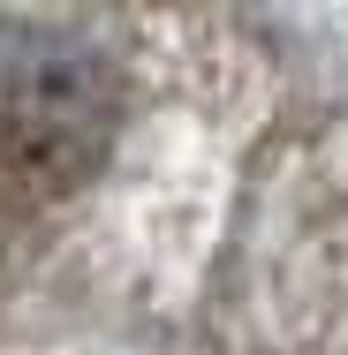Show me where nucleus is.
Wrapping results in <instances>:
<instances>
[{
  "instance_id": "f257e3e1",
  "label": "nucleus",
  "mask_w": 348,
  "mask_h": 355,
  "mask_svg": "<svg viewBox=\"0 0 348 355\" xmlns=\"http://www.w3.org/2000/svg\"><path fill=\"white\" fill-rule=\"evenodd\" d=\"M106 121H114V83L83 46H61V38L0 46V182L8 189L15 182L61 189L106 144Z\"/></svg>"
}]
</instances>
